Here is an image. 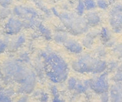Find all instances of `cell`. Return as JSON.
Listing matches in <instances>:
<instances>
[{
	"label": "cell",
	"mask_w": 122,
	"mask_h": 102,
	"mask_svg": "<svg viewBox=\"0 0 122 102\" xmlns=\"http://www.w3.org/2000/svg\"><path fill=\"white\" fill-rule=\"evenodd\" d=\"M24 41H25V38L23 35L19 36V37L17 38L16 40L11 43V48L13 49L18 48L19 46H21L23 45Z\"/></svg>",
	"instance_id": "12"
},
{
	"label": "cell",
	"mask_w": 122,
	"mask_h": 102,
	"mask_svg": "<svg viewBox=\"0 0 122 102\" xmlns=\"http://www.w3.org/2000/svg\"><path fill=\"white\" fill-rule=\"evenodd\" d=\"M46 68L47 75L54 82H62L67 77V64L56 53H51L46 58Z\"/></svg>",
	"instance_id": "2"
},
{
	"label": "cell",
	"mask_w": 122,
	"mask_h": 102,
	"mask_svg": "<svg viewBox=\"0 0 122 102\" xmlns=\"http://www.w3.org/2000/svg\"><path fill=\"white\" fill-rule=\"evenodd\" d=\"M90 85L95 92L101 93V94L107 92L108 88V84L106 75L105 74L102 75L98 77L97 79H95V81L90 82Z\"/></svg>",
	"instance_id": "7"
},
{
	"label": "cell",
	"mask_w": 122,
	"mask_h": 102,
	"mask_svg": "<svg viewBox=\"0 0 122 102\" xmlns=\"http://www.w3.org/2000/svg\"><path fill=\"white\" fill-rule=\"evenodd\" d=\"M64 45L68 50L74 53H80L82 51L81 45L77 41L74 40L67 39L64 42Z\"/></svg>",
	"instance_id": "9"
},
{
	"label": "cell",
	"mask_w": 122,
	"mask_h": 102,
	"mask_svg": "<svg viewBox=\"0 0 122 102\" xmlns=\"http://www.w3.org/2000/svg\"><path fill=\"white\" fill-rule=\"evenodd\" d=\"M40 28H40L41 31H42V33L44 34H46V36L49 35V32L48 30H47L46 28L43 27V26H41Z\"/></svg>",
	"instance_id": "24"
},
{
	"label": "cell",
	"mask_w": 122,
	"mask_h": 102,
	"mask_svg": "<svg viewBox=\"0 0 122 102\" xmlns=\"http://www.w3.org/2000/svg\"><path fill=\"white\" fill-rule=\"evenodd\" d=\"M86 20L88 24L90 25H96L100 21V17L97 13L94 11L88 12L86 15Z\"/></svg>",
	"instance_id": "11"
},
{
	"label": "cell",
	"mask_w": 122,
	"mask_h": 102,
	"mask_svg": "<svg viewBox=\"0 0 122 102\" xmlns=\"http://www.w3.org/2000/svg\"><path fill=\"white\" fill-rule=\"evenodd\" d=\"M106 67L105 62L87 55L80 57L72 65L74 70L80 73H102Z\"/></svg>",
	"instance_id": "3"
},
{
	"label": "cell",
	"mask_w": 122,
	"mask_h": 102,
	"mask_svg": "<svg viewBox=\"0 0 122 102\" xmlns=\"http://www.w3.org/2000/svg\"><path fill=\"white\" fill-rule=\"evenodd\" d=\"M110 24L115 31L122 28V4L115 5L110 11Z\"/></svg>",
	"instance_id": "5"
},
{
	"label": "cell",
	"mask_w": 122,
	"mask_h": 102,
	"mask_svg": "<svg viewBox=\"0 0 122 102\" xmlns=\"http://www.w3.org/2000/svg\"><path fill=\"white\" fill-rule=\"evenodd\" d=\"M102 35L104 39H107L109 36V32L108 31L107 29H103V31H102Z\"/></svg>",
	"instance_id": "23"
},
{
	"label": "cell",
	"mask_w": 122,
	"mask_h": 102,
	"mask_svg": "<svg viewBox=\"0 0 122 102\" xmlns=\"http://www.w3.org/2000/svg\"><path fill=\"white\" fill-rule=\"evenodd\" d=\"M86 8H85V4H84V0H79L76 8V12L77 15L82 16L85 12Z\"/></svg>",
	"instance_id": "13"
},
{
	"label": "cell",
	"mask_w": 122,
	"mask_h": 102,
	"mask_svg": "<svg viewBox=\"0 0 122 102\" xmlns=\"http://www.w3.org/2000/svg\"><path fill=\"white\" fill-rule=\"evenodd\" d=\"M1 77V73H0V78Z\"/></svg>",
	"instance_id": "27"
},
{
	"label": "cell",
	"mask_w": 122,
	"mask_h": 102,
	"mask_svg": "<svg viewBox=\"0 0 122 102\" xmlns=\"http://www.w3.org/2000/svg\"><path fill=\"white\" fill-rule=\"evenodd\" d=\"M93 37L90 34H88L87 37H85L83 40V44L87 47H90L93 43Z\"/></svg>",
	"instance_id": "17"
},
{
	"label": "cell",
	"mask_w": 122,
	"mask_h": 102,
	"mask_svg": "<svg viewBox=\"0 0 122 102\" xmlns=\"http://www.w3.org/2000/svg\"><path fill=\"white\" fill-rule=\"evenodd\" d=\"M13 11L16 16L29 20L30 21L34 20L37 16V11L34 9L27 6H17L14 8Z\"/></svg>",
	"instance_id": "6"
},
{
	"label": "cell",
	"mask_w": 122,
	"mask_h": 102,
	"mask_svg": "<svg viewBox=\"0 0 122 102\" xmlns=\"http://www.w3.org/2000/svg\"><path fill=\"white\" fill-rule=\"evenodd\" d=\"M9 94L6 92H0V102H10Z\"/></svg>",
	"instance_id": "18"
},
{
	"label": "cell",
	"mask_w": 122,
	"mask_h": 102,
	"mask_svg": "<svg viewBox=\"0 0 122 102\" xmlns=\"http://www.w3.org/2000/svg\"><path fill=\"white\" fill-rule=\"evenodd\" d=\"M97 6L100 9H107L109 5V1L108 0H97Z\"/></svg>",
	"instance_id": "16"
},
{
	"label": "cell",
	"mask_w": 122,
	"mask_h": 102,
	"mask_svg": "<svg viewBox=\"0 0 122 102\" xmlns=\"http://www.w3.org/2000/svg\"><path fill=\"white\" fill-rule=\"evenodd\" d=\"M23 23L17 18H11L5 25V31L9 34H15L21 31Z\"/></svg>",
	"instance_id": "8"
},
{
	"label": "cell",
	"mask_w": 122,
	"mask_h": 102,
	"mask_svg": "<svg viewBox=\"0 0 122 102\" xmlns=\"http://www.w3.org/2000/svg\"><path fill=\"white\" fill-rule=\"evenodd\" d=\"M13 0H0V5L3 8H8L11 5Z\"/></svg>",
	"instance_id": "20"
},
{
	"label": "cell",
	"mask_w": 122,
	"mask_h": 102,
	"mask_svg": "<svg viewBox=\"0 0 122 102\" xmlns=\"http://www.w3.org/2000/svg\"><path fill=\"white\" fill-rule=\"evenodd\" d=\"M7 47V44L5 41L0 39V53H1Z\"/></svg>",
	"instance_id": "22"
},
{
	"label": "cell",
	"mask_w": 122,
	"mask_h": 102,
	"mask_svg": "<svg viewBox=\"0 0 122 102\" xmlns=\"http://www.w3.org/2000/svg\"><path fill=\"white\" fill-rule=\"evenodd\" d=\"M110 98L114 102L122 101V85L121 83H117L112 87Z\"/></svg>",
	"instance_id": "10"
},
{
	"label": "cell",
	"mask_w": 122,
	"mask_h": 102,
	"mask_svg": "<svg viewBox=\"0 0 122 102\" xmlns=\"http://www.w3.org/2000/svg\"><path fill=\"white\" fill-rule=\"evenodd\" d=\"M109 2H114L115 0H108Z\"/></svg>",
	"instance_id": "26"
},
{
	"label": "cell",
	"mask_w": 122,
	"mask_h": 102,
	"mask_svg": "<svg viewBox=\"0 0 122 102\" xmlns=\"http://www.w3.org/2000/svg\"><path fill=\"white\" fill-rule=\"evenodd\" d=\"M77 84V80L76 79H74V78H71L68 81V86H69V89H74L76 88Z\"/></svg>",
	"instance_id": "19"
},
{
	"label": "cell",
	"mask_w": 122,
	"mask_h": 102,
	"mask_svg": "<svg viewBox=\"0 0 122 102\" xmlns=\"http://www.w3.org/2000/svg\"><path fill=\"white\" fill-rule=\"evenodd\" d=\"M54 39L57 42L64 43V42L67 40V36L66 34H64L62 33H59L57 34H56Z\"/></svg>",
	"instance_id": "15"
},
{
	"label": "cell",
	"mask_w": 122,
	"mask_h": 102,
	"mask_svg": "<svg viewBox=\"0 0 122 102\" xmlns=\"http://www.w3.org/2000/svg\"><path fill=\"white\" fill-rule=\"evenodd\" d=\"M84 1L87 10H92L96 8L97 3L95 0H84Z\"/></svg>",
	"instance_id": "14"
},
{
	"label": "cell",
	"mask_w": 122,
	"mask_h": 102,
	"mask_svg": "<svg viewBox=\"0 0 122 102\" xmlns=\"http://www.w3.org/2000/svg\"><path fill=\"white\" fill-rule=\"evenodd\" d=\"M61 20L66 27L74 34H82L88 29L86 18L71 13H62L59 15Z\"/></svg>",
	"instance_id": "4"
},
{
	"label": "cell",
	"mask_w": 122,
	"mask_h": 102,
	"mask_svg": "<svg viewBox=\"0 0 122 102\" xmlns=\"http://www.w3.org/2000/svg\"><path fill=\"white\" fill-rule=\"evenodd\" d=\"M115 80L117 81H120L122 80V73H118L115 76Z\"/></svg>",
	"instance_id": "25"
},
{
	"label": "cell",
	"mask_w": 122,
	"mask_h": 102,
	"mask_svg": "<svg viewBox=\"0 0 122 102\" xmlns=\"http://www.w3.org/2000/svg\"><path fill=\"white\" fill-rule=\"evenodd\" d=\"M85 88H86L85 86H84V85L81 84V83H77L76 88H75V89L77 90L80 93L84 92V91L85 90Z\"/></svg>",
	"instance_id": "21"
},
{
	"label": "cell",
	"mask_w": 122,
	"mask_h": 102,
	"mask_svg": "<svg viewBox=\"0 0 122 102\" xmlns=\"http://www.w3.org/2000/svg\"><path fill=\"white\" fill-rule=\"evenodd\" d=\"M3 72L21 85V90L30 93L34 89L36 76L30 69L16 60H9L3 65Z\"/></svg>",
	"instance_id": "1"
}]
</instances>
